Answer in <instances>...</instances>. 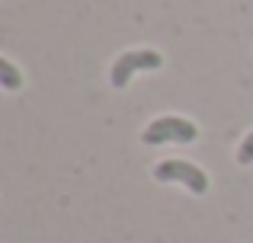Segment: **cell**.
<instances>
[{
  "label": "cell",
  "mask_w": 253,
  "mask_h": 243,
  "mask_svg": "<svg viewBox=\"0 0 253 243\" xmlns=\"http://www.w3.org/2000/svg\"><path fill=\"white\" fill-rule=\"evenodd\" d=\"M199 138V128L183 115H161L141 131L144 144H192Z\"/></svg>",
  "instance_id": "cell-1"
},
{
  "label": "cell",
  "mask_w": 253,
  "mask_h": 243,
  "mask_svg": "<svg viewBox=\"0 0 253 243\" xmlns=\"http://www.w3.org/2000/svg\"><path fill=\"white\" fill-rule=\"evenodd\" d=\"M161 64H164V58L157 55L154 48H131V51H125V55L116 58V64H112V70H109V83L116 90H125L138 70H157Z\"/></svg>",
  "instance_id": "cell-2"
},
{
  "label": "cell",
  "mask_w": 253,
  "mask_h": 243,
  "mask_svg": "<svg viewBox=\"0 0 253 243\" xmlns=\"http://www.w3.org/2000/svg\"><path fill=\"white\" fill-rule=\"evenodd\" d=\"M154 179L157 182H183L192 195H205L209 192V176L205 170H199L189 160H161L154 167Z\"/></svg>",
  "instance_id": "cell-3"
},
{
  "label": "cell",
  "mask_w": 253,
  "mask_h": 243,
  "mask_svg": "<svg viewBox=\"0 0 253 243\" xmlns=\"http://www.w3.org/2000/svg\"><path fill=\"white\" fill-rule=\"evenodd\" d=\"M0 87L3 90H19L23 87V74L10 58H0Z\"/></svg>",
  "instance_id": "cell-4"
},
{
  "label": "cell",
  "mask_w": 253,
  "mask_h": 243,
  "mask_svg": "<svg viewBox=\"0 0 253 243\" xmlns=\"http://www.w3.org/2000/svg\"><path fill=\"white\" fill-rule=\"evenodd\" d=\"M237 163H241V167H250L253 163V131L241 141V147H237Z\"/></svg>",
  "instance_id": "cell-5"
}]
</instances>
